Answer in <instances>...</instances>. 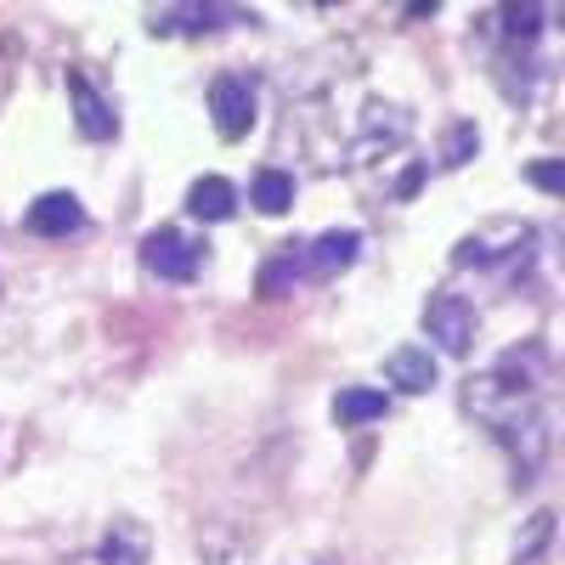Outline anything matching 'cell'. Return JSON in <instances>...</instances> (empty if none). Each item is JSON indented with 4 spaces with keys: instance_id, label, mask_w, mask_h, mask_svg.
I'll return each mask as SVG.
<instances>
[{
    "instance_id": "cell-1",
    "label": "cell",
    "mask_w": 565,
    "mask_h": 565,
    "mask_svg": "<svg viewBox=\"0 0 565 565\" xmlns=\"http://www.w3.org/2000/svg\"><path fill=\"white\" fill-rule=\"evenodd\" d=\"M532 244H537V232L532 226H521V221H498V226H487V232H469V238L452 249V266H476V271H521L526 260H532Z\"/></svg>"
},
{
    "instance_id": "cell-2",
    "label": "cell",
    "mask_w": 565,
    "mask_h": 565,
    "mask_svg": "<svg viewBox=\"0 0 565 565\" xmlns=\"http://www.w3.org/2000/svg\"><path fill=\"white\" fill-rule=\"evenodd\" d=\"M141 266H148L159 282H193L199 266H204V244L186 238L181 226H159L141 238Z\"/></svg>"
},
{
    "instance_id": "cell-3",
    "label": "cell",
    "mask_w": 565,
    "mask_h": 565,
    "mask_svg": "<svg viewBox=\"0 0 565 565\" xmlns=\"http://www.w3.org/2000/svg\"><path fill=\"white\" fill-rule=\"evenodd\" d=\"M424 334H430L447 356H469V345H476V306L452 289L430 295L424 300Z\"/></svg>"
},
{
    "instance_id": "cell-4",
    "label": "cell",
    "mask_w": 565,
    "mask_h": 565,
    "mask_svg": "<svg viewBox=\"0 0 565 565\" xmlns=\"http://www.w3.org/2000/svg\"><path fill=\"white\" fill-rule=\"evenodd\" d=\"M210 114L221 141H244L255 125V79L249 74H215L210 79Z\"/></svg>"
},
{
    "instance_id": "cell-5",
    "label": "cell",
    "mask_w": 565,
    "mask_h": 565,
    "mask_svg": "<svg viewBox=\"0 0 565 565\" xmlns=\"http://www.w3.org/2000/svg\"><path fill=\"white\" fill-rule=\"evenodd\" d=\"M356 255H362V232L356 226H334V232H322V238L300 244V271L328 282V277H340L345 266H356Z\"/></svg>"
},
{
    "instance_id": "cell-6",
    "label": "cell",
    "mask_w": 565,
    "mask_h": 565,
    "mask_svg": "<svg viewBox=\"0 0 565 565\" xmlns=\"http://www.w3.org/2000/svg\"><path fill=\"white\" fill-rule=\"evenodd\" d=\"M226 23H255V12H244V7H164L148 18L153 34H215Z\"/></svg>"
},
{
    "instance_id": "cell-7",
    "label": "cell",
    "mask_w": 565,
    "mask_h": 565,
    "mask_svg": "<svg viewBox=\"0 0 565 565\" xmlns=\"http://www.w3.org/2000/svg\"><path fill=\"white\" fill-rule=\"evenodd\" d=\"M407 136H413V114L407 108H385V103H373L362 114V136H356V159L367 153H391V148H407Z\"/></svg>"
},
{
    "instance_id": "cell-8",
    "label": "cell",
    "mask_w": 565,
    "mask_h": 565,
    "mask_svg": "<svg viewBox=\"0 0 565 565\" xmlns=\"http://www.w3.org/2000/svg\"><path fill=\"white\" fill-rule=\"evenodd\" d=\"M68 97H74V125H79L85 141H108V136H119V114H114V103H108L85 74H68Z\"/></svg>"
},
{
    "instance_id": "cell-9",
    "label": "cell",
    "mask_w": 565,
    "mask_h": 565,
    "mask_svg": "<svg viewBox=\"0 0 565 565\" xmlns=\"http://www.w3.org/2000/svg\"><path fill=\"white\" fill-rule=\"evenodd\" d=\"M23 226L34 232V238H68V232L85 226V204L74 193H40L23 215Z\"/></svg>"
},
{
    "instance_id": "cell-10",
    "label": "cell",
    "mask_w": 565,
    "mask_h": 565,
    "mask_svg": "<svg viewBox=\"0 0 565 565\" xmlns=\"http://www.w3.org/2000/svg\"><path fill=\"white\" fill-rule=\"evenodd\" d=\"M148 554H153V537H148L141 521H130V514H119V521L108 526V537H103V548H97L103 565H148Z\"/></svg>"
},
{
    "instance_id": "cell-11",
    "label": "cell",
    "mask_w": 565,
    "mask_h": 565,
    "mask_svg": "<svg viewBox=\"0 0 565 565\" xmlns=\"http://www.w3.org/2000/svg\"><path fill=\"white\" fill-rule=\"evenodd\" d=\"M385 380L396 391H407V396H424V391L436 385V356L424 351V345H402V351L385 356Z\"/></svg>"
},
{
    "instance_id": "cell-12",
    "label": "cell",
    "mask_w": 565,
    "mask_h": 565,
    "mask_svg": "<svg viewBox=\"0 0 565 565\" xmlns=\"http://www.w3.org/2000/svg\"><path fill=\"white\" fill-rule=\"evenodd\" d=\"M186 210L199 221H232L238 215V186L221 181V175H204V181H193V193H186Z\"/></svg>"
},
{
    "instance_id": "cell-13",
    "label": "cell",
    "mask_w": 565,
    "mask_h": 565,
    "mask_svg": "<svg viewBox=\"0 0 565 565\" xmlns=\"http://www.w3.org/2000/svg\"><path fill=\"white\" fill-rule=\"evenodd\" d=\"M249 199H255L260 215H282V210L295 204V175L277 170V164H266V170L255 175V186H249Z\"/></svg>"
},
{
    "instance_id": "cell-14",
    "label": "cell",
    "mask_w": 565,
    "mask_h": 565,
    "mask_svg": "<svg viewBox=\"0 0 565 565\" xmlns=\"http://www.w3.org/2000/svg\"><path fill=\"white\" fill-rule=\"evenodd\" d=\"M391 413V396L385 391H367V385H351L334 396V418L340 424H373V418H385Z\"/></svg>"
},
{
    "instance_id": "cell-15",
    "label": "cell",
    "mask_w": 565,
    "mask_h": 565,
    "mask_svg": "<svg viewBox=\"0 0 565 565\" xmlns=\"http://www.w3.org/2000/svg\"><path fill=\"white\" fill-rule=\"evenodd\" d=\"M548 543H554V509H537L526 521V532L514 537V565H537Z\"/></svg>"
},
{
    "instance_id": "cell-16",
    "label": "cell",
    "mask_w": 565,
    "mask_h": 565,
    "mask_svg": "<svg viewBox=\"0 0 565 565\" xmlns=\"http://www.w3.org/2000/svg\"><path fill=\"white\" fill-rule=\"evenodd\" d=\"M295 277H306V271H300V244H289L277 260H266V266H260V295H266V300H277Z\"/></svg>"
},
{
    "instance_id": "cell-17",
    "label": "cell",
    "mask_w": 565,
    "mask_h": 565,
    "mask_svg": "<svg viewBox=\"0 0 565 565\" xmlns=\"http://www.w3.org/2000/svg\"><path fill=\"white\" fill-rule=\"evenodd\" d=\"M476 153H481V130L469 125V119H458L447 130V141H441V170H458V164H469Z\"/></svg>"
},
{
    "instance_id": "cell-18",
    "label": "cell",
    "mask_w": 565,
    "mask_h": 565,
    "mask_svg": "<svg viewBox=\"0 0 565 565\" xmlns=\"http://www.w3.org/2000/svg\"><path fill=\"white\" fill-rule=\"evenodd\" d=\"M498 18H503V34H509V45H532V40L543 34V18H548V7H503Z\"/></svg>"
},
{
    "instance_id": "cell-19",
    "label": "cell",
    "mask_w": 565,
    "mask_h": 565,
    "mask_svg": "<svg viewBox=\"0 0 565 565\" xmlns=\"http://www.w3.org/2000/svg\"><path fill=\"white\" fill-rule=\"evenodd\" d=\"M526 181L543 186V193H559V186H565V170H559V159H543V164L526 170Z\"/></svg>"
},
{
    "instance_id": "cell-20",
    "label": "cell",
    "mask_w": 565,
    "mask_h": 565,
    "mask_svg": "<svg viewBox=\"0 0 565 565\" xmlns=\"http://www.w3.org/2000/svg\"><path fill=\"white\" fill-rule=\"evenodd\" d=\"M418 181H424V164H413V170L396 181V199H413V193H418Z\"/></svg>"
}]
</instances>
